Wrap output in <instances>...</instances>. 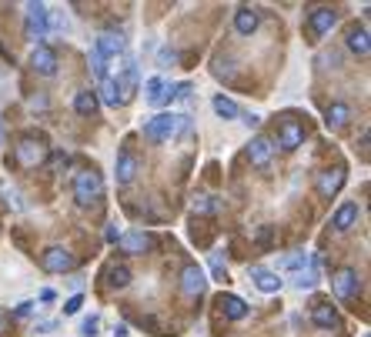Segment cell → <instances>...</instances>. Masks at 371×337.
Segmentation results:
<instances>
[{
    "mask_svg": "<svg viewBox=\"0 0 371 337\" xmlns=\"http://www.w3.org/2000/svg\"><path fill=\"white\" fill-rule=\"evenodd\" d=\"M177 127L184 130L187 117H177V114H157V117H151V121L144 123V137L154 140V144H161V140L174 137V134H177Z\"/></svg>",
    "mask_w": 371,
    "mask_h": 337,
    "instance_id": "6da1fadb",
    "label": "cell"
},
{
    "mask_svg": "<svg viewBox=\"0 0 371 337\" xmlns=\"http://www.w3.org/2000/svg\"><path fill=\"white\" fill-rule=\"evenodd\" d=\"M14 160L20 164L24 170H34V167H41L47 160V147H44V140L41 137H20L17 140V147H14Z\"/></svg>",
    "mask_w": 371,
    "mask_h": 337,
    "instance_id": "7a4b0ae2",
    "label": "cell"
},
{
    "mask_svg": "<svg viewBox=\"0 0 371 337\" xmlns=\"http://www.w3.org/2000/svg\"><path fill=\"white\" fill-rule=\"evenodd\" d=\"M101 194H104V177L97 170H80L74 177V197H78V204H91Z\"/></svg>",
    "mask_w": 371,
    "mask_h": 337,
    "instance_id": "3957f363",
    "label": "cell"
},
{
    "mask_svg": "<svg viewBox=\"0 0 371 337\" xmlns=\"http://www.w3.org/2000/svg\"><path fill=\"white\" fill-rule=\"evenodd\" d=\"M331 287H335V297H338V301H351L358 294V287H361V277H358V271H351V267H341V271H335V277H331Z\"/></svg>",
    "mask_w": 371,
    "mask_h": 337,
    "instance_id": "277c9868",
    "label": "cell"
},
{
    "mask_svg": "<svg viewBox=\"0 0 371 337\" xmlns=\"http://www.w3.org/2000/svg\"><path fill=\"white\" fill-rule=\"evenodd\" d=\"M74 264H78L74 254L64 250V247H47L44 254H41V267H44L47 274H64V271H71Z\"/></svg>",
    "mask_w": 371,
    "mask_h": 337,
    "instance_id": "5b68a950",
    "label": "cell"
},
{
    "mask_svg": "<svg viewBox=\"0 0 371 337\" xmlns=\"http://www.w3.org/2000/svg\"><path fill=\"white\" fill-rule=\"evenodd\" d=\"M27 40H44L47 37V7L44 3H27Z\"/></svg>",
    "mask_w": 371,
    "mask_h": 337,
    "instance_id": "8992f818",
    "label": "cell"
},
{
    "mask_svg": "<svg viewBox=\"0 0 371 337\" xmlns=\"http://www.w3.org/2000/svg\"><path fill=\"white\" fill-rule=\"evenodd\" d=\"M335 20H338V14L331 10V7H314L308 17V33H311V40H321L331 27H335Z\"/></svg>",
    "mask_w": 371,
    "mask_h": 337,
    "instance_id": "52a82bcc",
    "label": "cell"
},
{
    "mask_svg": "<svg viewBox=\"0 0 371 337\" xmlns=\"http://www.w3.org/2000/svg\"><path fill=\"white\" fill-rule=\"evenodd\" d=\"M204 287H208V274H204L198 264H187L184 271H181V291L187 297H201Z\"/></svg>",
    "mask_w": 371,
    "mask_h": 337,
    "instance_id": "ba28073f",
    "label": "cell"
},
{
    "mask_svg": "<svg viewBox=\"0 0 371 337\" xmlns=\"http://www.w3.org/2000/svg\"><path fill=\"white\" fill-rule=\"evenodd\" d=\"M271 157H275V144H271V140L264 137V134L251 137V144H247V160H251L254 167H268Z\"/></svg>",
    "mask_w": 371,
    "mask_h": 337,
    "instance_id": "9c48e42d",
    "label": "cell"
},
{
    "mask_svg": "<svg viewBox=\"0 0 371 337\" xmlns=\"http://www.w3.org/2000/svg\"><path fill=\"white\" fill-rule=\"evenodd\" d=\"M117 244H121L124 254H147L154 247V237L144 234V230H127L124 237H117Z\"/></svg>",
    "mask_w": 371,
    "mask_h": 337,
    "instance_id": "30bf717a",
    "label": "cell"
},
{
    "mask_svg": "<svg viewBox=\"0 0 371 337\" xmlns=\"http://www.w3.org/2000/svg\"><path fill=\"white\" fill-rule=\"evenodd\" d=\"M31 67L37 70V74H57V50L54 47H44V44H37L34 47V54H31Z\"/></svg>",
    "mask_w": 371,
    "mask_h": 337,
    "instance_id": "8fae6325",
    "label": "cell"
},
{
    "mask_svg": "<svg viewBox=\"0 0 371 337\" xmlns=\"http://www.w3.org/2000/svg\"><path fill=\"white\" fill-rule=\"evenodd\" d=\"M278 144L284 151H298L301 144H305V127L298 121H281L278 127Z\"/></svg>",
    "mask_w": 371,
    "mask_h": 337,
    "instance_id": "7c38bea8",
    "label": "cell"
},
{
    "mask_svg": "<svg viewBox=\"0 0 371 337\" xmlns=\"http://www.w3.org/2000/svg\"><path fill=\"white\" fill-rule=\"evenodd\" d=\"M358 217H361V207H358L355 200H348V204H341L335 217H331V227L338 230V234H348V230L358 224Z\"/></svg>",
    "mask_w": 371,
    "mask_h": 337,
    "instance_id": "4fadbf2b",
    "label": "cell"
},
{
    "mask_svg": "<svg viewBox=\"0 0 371 337\" xmlns=\"http://www.w3.org/2000/svg\"><path fill=\"white\" fill-rule=\"evenodd\" d=\"M325 123H328V130H344V127L351 123V104H344V100H335V104H328Z\"/></svg>",
    "mask_w": 371,
    "mask_h": 337,
    "instance_id": "5bb4252c",
    "label": "cell"
},
{
    "mask_svg": "<svg viewBox=\"0 0 371 337\" xmlns=\"http://www.w3.org/2000/svg\"><path fill=\"white\" fill-rule=\"evenodd\" d=\"M117 91H121V104L134 100V93H138V63L134 61L124 63V74L117 77Z\"/></svg>",
    "mask_w": 371,
    "mask_h": 337,
    "instance_id": "9a60e30c",
    "label": "cell"
},
{
    "mask_svg": "<svg viewBox=\"0 0 371 337\" xmlns=\"http://www.w3.org/2000/svg\"><path fill=\"white\" fill-rule=\"evenodd\" d=\"M258 24H261V14L254 7H238L234 10V31L241 33V37H251V33L258 31Z\"/></svg>",
    "mask_w": 371,
    "mask_h": 337,
    "instance_id": "2e32d148",
    "label": "cell"
},
{
    "mask_svg": "<svg viewBox=\"0 0 371 337\" xmlns=\"http://www.w3.org/2000/svg\"><path fill=\"white\" fill-rule=\"evenodd\" d=\"M344 181H348V174H344L341 167L325 170V174L318 177V194H321V197H335L341 187H344Z\"/></svg>",
    "mask_w": 371,
    "mask_h": 337,
    "instance_id": "e0dca14e",
    "label": "cell"
},
{
    "mask_svg": "<svg viewBox=\"0 0 371 337\" xmlns=\"http://www.w3.org/2000/svg\"><path fill=\"white\" fill-rule=\"evenodd\" d=\"M94 50H97V54H101L104 61H108V57H121L124 50H127V40H124L121 33H101Z\"/></svg>",
    "mask_w": 371,
    "mask_h": 337,
    "instance_id": "ac0fdd59",
    "label": "cell"
},
{
    "mask_svg": "<svg viewBox=\"0 0 371 337\" xmlns=\"http://www.w3.org/2000/svg\"><path fill=\"white\" fill-rule=\"evenodd\" d=\"M134 174H138V157H134V151L124 147V151L117 153V184H131Z\"/></svg>",
    "mask_w": 371,
    "mask_h": 337,
    "instance_id": "d6986e66",
    "label": "cell"
},
{
    "mask_svg": "<svg viewBox=\"0 0 371 337\" xmlns=\"http://www.w3.org/2000/svg\"><path fill=\"white\" fill-rule=\"evenodd\" d=\"M217 304H221V310H224V317H228V321H245V317H247V304L238 297V294H221V301H217Z\"/></svg>",
    "mask_w": 371,
    "mask_h": 337,
    "instance_id": "ffe728a7",
    "label": "cell"
},
{
    "mask_svg": "<svg viewBox=\"0 0 371 337\" xmlns=\"http://www.w3.org/2000/svg\"><path fill=\"white\" fill-rule=\"evenodd\" d=\"M251 277H254L258 291H264V294H278L281 284H284V280H281L275 271H264V267H254V271H251Z\"/></svg>",
    "mask_w": 371,
    "mask_h": 337,
    "instance_id": "44dd1931",
    "label": "cell"
},
{
    "mask_svg": "<svg viewBox=\"0 0 371 337\" xmlns=\"http://www.w3.org/2000/svg\"><path fill=\"white\" fill-rule=\"evenodd\" d=\"M311 321H314V327H325V331H328V327H335V324H338V310L321 301V304L311 307Z\"/></svg>",
    "mask_w": 371,
    "mask_h": 337,
    "instance_id": "7402d4cb",
    "label": "cell"
},
{
    "mask_svg": "<svg viewBox=\"0 0 371 337\" xmlns=\"http://www.w3.org/2000/svg\"><path fill=\"white\" fill-rule=\"evenodd\" d=\"M144 91H147V93H144V97H147V104H154V107H157V104H164V100H168L170 87H168V80H164V77H151V80L144 84Z\"/></svg>",
    "mask_w": 371,
    "mask_h": 337,
    "instance_id": "603a6c76",
    "label": "cell"
},
{
    "mask_svg": "<svg viewBox=\"0 0 371 337\" xmlns=\"http://www.w3.org/2000/svg\"><path fill=\"white\" fill-rule=\"evenodd\" d=\"M348 50L358 54V57H368L371 40H368V31H365V27H351V31H348Z\"/></svg>",
    "mask_w": 371,
    "mask_h": 337,
    "instance_id": "cb8c5ba5",
    "label": "cell"
},
{
    "mask_svg": "<svg viewBox=\"0 0 371 337\" xmlns=\"http://www.w3.org/2000/svg\"><path fill=\"white\" fill-rule=\"evenodd\" d=\"M74 110H78L80 117H94V114H97V93L94 91H78V97H74Z\"/></svg>",
    "mask_w": 371,
    "mask_h": 337,
    "instance_id": "d4e9b609",
    "label": "cell"
},
{
    "mask_svg": "<svg viewBox=\"0 0 371 337\" xmlns=\"http://www.w3.org/2000/svg\"><path fill=\"white\" fill-rule=\"evenodd\" d=\"M211 104H214V114H217V117H224V121H234V117H241L238 104H234L231 97H224V93H217Z\"/></svg>",
    "mask_w": 371,
    "mask_h": 337,
    "instance_id": "484cf974",
    "label": "cell"
},
{
    "mask_svg": "<svg viewBox=\"0 0 371 337\" xmlns=\"http://www.w3.org/2000/svg\"><path fill=\"white\" fill-rule=\"evenodd\" d=\"M101 100L108 107H121V91H117V80L114 77H104L101 80Z\"/></svg>",
    "mask_w": 371,
    "mask_h": 337,
    "instance_id": "4316f807",
    "label": "cell"
},
{
    "mask_svg": "<svg viewBox=\"0 0 371 337\" xmlns=\"http://www.w3.org/2000/svg\"><path fill=\"white\" fill-rule=\"evenodd\" d=\"M191 211H194V214H217V211H221V200H217L214 194H201V197L191 200Z\"/></svg>",
    "mask_w": 371,
    "mask_h": 337,
    "instance_id": "83f0119b",
    "label": "cell"
},
{
    "mask_svg": "<svg viewBox=\"0 0 371 337\" xmlns=\"http://www.w3.org/2000/svg\"><path fill=\"white\" fill-rule=\"evenodd\" d=\"M108 284L110 287H127L131 284V271L124 264H110L108 267Z\"/></svg>",
    "mask_w": 371,
    "mask_h": 337,
    "instance_id": "f1b7e54d",
    "label": "cell"
},
{
    "mask_svg": "<svg viewBox=\"0 0 371 337\" xmlns=\"http://www.w3.org/2000/svg\"><path fill=\"white\" fill-rule=\"evenodd\" d=\"M308 264H311V257H308V250H298V254H291V257H284V261H278V267L281 271H308Z\"/></svg>",
    "mask_w": 371,
    "mask_h": 337,
    "instance_id": "f546056e",
    "label": "cell"
},
{
    "mask_svg": "<svg viewBox=\"0 0 371 337\" xmlns=\"http://www.w3.org/2000/svg\"><path fill=\"white\" fill-rule=\"evenodd\" d=\"M91 70H94V77H97V80H104V77H108V61H104L97 50H91Z\"/></svg>",
    "mask_w": 371,
    "mask_h": 337,
    "instance_id": "4dcf8cb0",
    "label": "cell"
},
{
    "mask_svg": "<svg viewBox=\"0 0 371 337\" xmlns=\"http://www.w3.org/2000/svg\"><path fill=\"white\" fill-rule=\"evenodd\" d=\"M294 287H298V291H311V287H314V271H298Z\"/></svg>",
    "mask_w": 371,
    "mask_h": 337,
    "instance_id": "1f68e13d",
    "label": "cell"
},
{
    "mask_svg": "<svg viewBox=\"0 0 371 337\" xmlns=\"http://www.w3.org/2000/svg\"><path fill=\"white\" fill-rule=\"evenodd\" d=\"M168 100H191V84H177V87H170Z\"/></svg>",
    "mask_w": 371,
    "mask_h": 337,
    "instance_id": "d6a6232c",
    "label": "cell"
},
{
    "mask_svg": "<svg viewBox=\"0 0 371 337\" xmlns=\"http://www.w3.org/2000/svg\"><path fill=\"white\" fill-rule=\"evenodd\" d=\"M211 274H214V280H228V267H224V261H221V257H214V261H211Z\"/></svg>",
    "mask_w": 371,
    "mask_h": 337,
    "instance_id": "836d02e7",
    "label": "cell"
},
{
    "mask_svg": "<svg viewBox=\"0 0 371 337\" xmlns=\"http://www.w3.org/2000/svg\"><path fill=\"white\" fill-rule=\"evenodd\" d=\"M97 327H101V321H97V317H87V321L80 324V337H94Z\"/></svg>",
    "mask_w": 371,
    "mask_h": 337,
    "instance_id": "e575fe53",
    "label": "cell"
},
{
    "mask_svg": "<svg viewBox=\"0 0 371 337\" xmlns=\"http://www.w3.org/2000/svg\"><path fill=\"white\" fill-rule=\"evenodd\" d=\"M80 304H84V297H80V294H74V297H71V301L64 304V314H78Z\"/></svg>",
    "mask_w": 371,
    "mask_h": 337,
    "instance_id": "d590c367",
    "label": "cell"
},
{
    "mask_svg": "<svg viewBox=\"0 0 371 337\" xmlns=\"http://www.w3.org/2000/svg\"><path fill=\"white\" fill-rule=\"evenodd\" d=\"M214 74H217V77H234V67H231V61H217Z\"/></svg>",
    "mask_w": 371,
    "mask_h": 337,
    "instance_id": "8d00e7d4",
    "label": "cell"
},
{
    "mask_svg": "<svg viewBox=\"0 0 371 337\" xmlns=\"http://www.w3.org/2000/svg\"><path fill=\"white\" fill-rule=\"evenodd\" d=\"M174 61H177V54H174V50H161V67H170Z\"/></svg>",
    "mask_w": 371,
    "mask_h": 337,
    "instance_id": "74e56055",
    "label": "cell"
},
{
    "mask_svg": "<svg viewBox=\"0 0 371 337\" xmlns=\"http://www.w3.org/2000/svg\"><path fill=\"white\" fill-rule=\"evenodd\" d=\"M258 244H261V247L271 244V227H261V230H258Z\"/></svg>",
    "mask_w": 371,
    "mask_h": 337,
    "instance_id": "f35d334b",
    "label": "cell"
},
{
    "mask_svg": "<svg viewBox=\"0 0 371 337\" xmlns=\"http://www.w3.org/2000/svg\"><path fill=\"white\" fill-rule=\"evenodd\" d=\"M241 121H245L247 127H258V123H261V117H258V114H241Z\"/></svg>",
    "mask_w": 371,
    "mask_h": 337,
    "instance_id": "ab89813d",
    "label": "cell"
},
{
    "mask_svg": "<svg viewBox=\"0 0 371 337\" xmlns=\"http://www.w3.org/2000/svg\"><path fill=\"white\" fill-rule=\"evenodd\" d=\"M64 164H67V153H54L50 157V167H64Z\"/></svg>",
    "mask_w": 371,
    "mask_h": 337,
    "instance_id": "60d3db41",
    "label": "cell"
},
{
    "mask_svg": "<svg viewBox=\"0 0 371 337\" xmlns=\"http://www.w3.org/2000/svg\"><path fill=\"white\" fill-rule=\"evenodd\" d=\"M31 310H34V304H31V301H24V304L17 307V317H27V314H31Z\"/></svg>",
    "mask_w": 371,
    "mask_h": 337,
    "instance_id": "b9f144b4",
    "label": "cell"
},
{
    "mask_svg": "<svg viewBox=\"0 0 371 337\" xmlns=\"http://www.w3.org/2000/svg\"><path fill=\"white\" fill-rule=\"evenodd\" d=\"M3 137H7V130H3V123H0V144H3Z\"/></svg>",
    "mask_w": 371,
    "mask_h": 337,
    "instance_id": "7bdbcfd3",
    "label": "cell"
}]
</instances>
